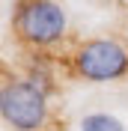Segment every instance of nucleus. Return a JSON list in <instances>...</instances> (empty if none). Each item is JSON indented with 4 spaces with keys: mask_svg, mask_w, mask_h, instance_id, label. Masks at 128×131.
<instances>
[{
    "mask_svg": "<svg viewBox=\"0 0 128 131\" xmlns=\"http://www.w3.org/2000/svg\"><path fill=\"white\" fill-rule=\"evenodd\" d=\"M74 72L92 83L116 81L128 74V48L116 39H92L74 54Z\"/></svg>",
    "mask_w": 128,
    "mask_h": 131,
    "instance_id": "nucleus-3",
    "label": "nucleus"
},
{
    "mask_svg": "<svg viewBox=\"0 0 128 131\" xmlns=\"http://www.w3.org/2000/svg\"><path fill=\"white\" fill-rule=\"evenodd\" d=\"M0 113L12 131H42L48 122V92L33 81H9L0 92Z\"/></svg>",
    "mask_w": 128,
    "mask_h": 131,
    "instance_id": "nucleus-1",
    "label": "nucleus"
},
{
    "mask_svg": "<svg viewBox=\"0 0 128 131\" xmlns=\"http://www.w3.org/2000/svg\"><path fill=\"white\" fill-rule=\"evenodd\" d=\"M80 131H125V125L110 113H89V116H83Z\"/></svg>",
    "mask_w": 128,
    "mask_h": 131,
    "instance_id": "nucleus-4",
    "label": "nucleus"
},
{
    "mask_svg": "<svg viewBox=\"0 0 128 131\" xmlns=\"http://www.w3.org/2000/svg\"><path fill=\"white\" fill-rule=\"evenodd\" d=\"M15 33L36 48H48L66 33V9L57 0H21L15 6Z\"/></svg>",
    "mask_w": 128,
    "mask_h": 131,
    "instance_id": "nucleus-2",
    "label": "nucleus"
}]
</instances>
